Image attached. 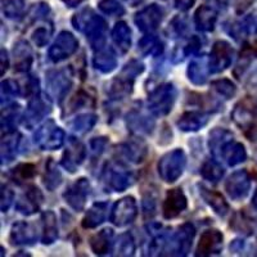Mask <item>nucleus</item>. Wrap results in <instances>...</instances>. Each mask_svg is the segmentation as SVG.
Instances as JSON below:
<instances>
[{
	"label": "nucleus",
	"instance_id": "79ce46f5",
	"mask_svg": "<svg viewBox=\"0 0 257 257\" xmlns=\"http://www.w3.org/2000/svg\"><path fill=\"white\" fill-rule=\"evenodd\" d=\"M225 174V170L222 169L221 165L215 160H207L203 162L201 167V175L205 180L211 181V183H217L222 179Z\"/></svg>",
	"mask_w": 257,
	"mask_h": 257
},
{
	"label": "nucleus",
	"instance_id": "39448f33",
	"mask_svg": "<svg viewBox=\"0 0 257 257\" xmlns=\"http://www.w3.org/2000/svg\"><path fill=\"white\" fill-rule=\"evenodd\" d=\"M135 178L132 171H128L123 165L117 162H108L105 164L102 171V181L105 188L113 192H123L128 187H132Z\"/></svg>",
	"mask_w": 257,
	"mask_h": 257
},
{
	"label": "nucleus",
	"instance_id": "13d9d810",
	"mask_svg": "<svg viewBox=\"0 0 257 257\" xmlns=\"http://www.w3.org/2000/svg\"><path fill=\"white\" fill-rule=\"evenodd\" d=\"M108 144V138L107 137H99L94 138L90 141V149L93 153V157L96 158L99 157L103 152H104L105 147Z\"/></svg>",
	"mask_w": 257,
	"mask_h": 257
},
{
	"label": "nucleus",
	"instance_id": "b1692460",
	"mask_svg": "<svg viewBox=\"0 0 257 257\" xmlns=\"http://www.w3.org/2000/svg\"><path fill=\"white\" fill-rule=\"evenodd\" d=\"M225 30L228 31L230 36L235 40H242L251 35L257 34V15H249L243 18L242 21L233 22L229 26H225Z\"/></svg>",
	"mask_w": 257,
	"mask_h": 257
},
{
	"label": "nucleus",
	"instance_id": "e433bc0d",
	"mask_svg": "<svg viewBox=\"0 0 257 257\" xmlns=\"http://www.w3.org/2000/svg\"><path fill=\"white\" fill-rule=\"evenodd\" d=\"M188 79L194 85H205L207 81V61L205 57L198 59H193L188 66L187 70Z\"/></svg>",
	"mask_w": 257,
	"mask_h": 257
},
{
	"label": "nucleus",
	"instance_id": "58836bf2",
	"mask_svg": "<svg viewBox=\"0 0 257 257\" xmlns=\"http://www.w3.org/2000/svg\"><path fill=\"white\" fill-rule=\"evenodd\" d=\"M138 47L142 54L147 57H160L164 52V43L158 36L152 35V34H147L146 36H143L139 40Z\"/></svg>",
	"mask_w": 257,
	"mask_h": 257
},
{
	"label": "nucleus",
	"instance_id": "3c124183",
	"mask_svg": "<svg viewBox=\"0 0 257 257\" xmlns=\"http://www.w3.org/2000/svg\"><path fill=\"white\" fill-rule=\"evenodd\" d=\"M99 9L107 16H122L125 15V8L117 0H102L98 4Z\"/></svg>",
	"mask_w": 257,
	"mask_h": 257
},
{
	"label": "nucleus",
	"instance_id": "8fccbe9b",
	"mask_svg": "<svg viewBox=\"0 0 257 257\" xmlns=\"http://www.w3.org/2000/svg\"><path fill=\"white\" fill-rule=\"evenodd\" d=\"M188 31V24L187 20L181 16H176L171 24L169 25V29H167V32H169V36L171 35L173 38H183V36L187 34Z\"/></svg>",
	"mask_w": 257,
	"mask_h": 257
},
{
	"label": "nucleus",
	"instance_id": "37998d69",
	"mask_svg": "<svg viewBox=\"0 0 257 257\" xmlns=\"http://www.w3.org/2000/svg\"><path fill=\"white\" fill-rule=\"evenodd\" d=\"M98 122V117L94 113H84L77 116L75 120L71 122V127L77 134H86L95 126Z\"/></svg>",
	"mask_w": 257,
	"mask_h": 257
},
{
	"label": "nucleus",
	"instance_id": "dca6fc26",
	"mask_svg": "<svg viewBox=\"0 0 257 257\" xmlns=\"http://www.w3.org/2000/svg\"><path fill=\"white\" fill-rule=\"evenodd\" d=\"M224 235L216 229H208L202 233L196 249L197 257H210L221 253Z\"/></svg>",
	"mask_w": 257,
	"mask_h": 257
},
{
	"label": "nucleus",
	"instance_id": "603ef678",
	"mask_svg": "<svg viewBox=\"0 0 257 257\" xmlns=\"http://www.w3.org/2000/svg\"><path fill=\"white\" fill-rule=\"evenodd\" d=\"M50 35H52V30H49L48 27H38L35 31L32 32V41H34V44L39 48H43L48 44V41H49Z\"/></svg>",
	"mask_w": 257,
	"mask_h": 257
},
{
	"label": "nucleus",
	"instance_id": "f3484780",
	"mask_svg": "<svg viewBox=\"0 0 257 257\" xmlns=\"http://www.w3.org/2000/svg\"><path fill=\"white\" fill-rule=\"evenodd\" d=\"M251 188V178L245 170H238L231 174L225 183V190L233 201H242Z\"/></svg>",
	"mask_w": 257,
	"mask_h": 257
},
{
	"label": "nucleus",
	"instance_id": "4468645a",
	"mask_svg": "<svg viewBox=\"0 0 257 257\" xmlns=\"http://www.w3.org/2000/svg\"><path fill=\"white\" fill-rule=\"evenodd\" d=\"M85 157H86V148L84 144L76 138L71 137L67 142V147L64 149L63 156H62L61 165L67 170L68 173L73 174L76 173L80 165L84 162Z\"/></svg>",
	"mask_w": 257,
	"mask_h": 257
},
{
	"label": "nucleus",
	"instance_id": "7ed1b4c3",
	"mask_svg": "<svg viewBox=\"0 0 257 257\" xmlns=\"http://www.w3.org/2000/svg\"><path fill=\"white\" fill-rule=\"evenodd\" d=\"M176 95H178V91H176L175 85L171 84V82L157 86L148 95L149 112L157 117L167 116L170 112L173 111Z\"/></svg>",
	"mask_w": 257,
	"mask_h": 257
},
{
	"label": "nucleus",
	"instance_id": "69168bd1",
	"mask_svg": "<svg viewBox=\"0 0 257 257\" xmlns=\"http://www.w3.org/2000/svg\"><path fill=\"white\" fill-rule=\"evenodd\" d=\"M207 2L212 4V7H217L220 9H225L229 3V0H207Z\"/></svg>",
	"mask_w": 257,
	"mask_h": 257
},
{
	"label": "nucleus",
	"instance_id": "49530a36",
	"mask_svg": "<svg viewBox=\"0 0 257 257\" xmlns=\"http://www.w3.org/2000/svg\"><path fill=\"white\" fill-rule=\"evenodd\" d=\"M25 9V0H2L3 15L9 20H18Z\"/></svg>",
	"mask_w": 257,
	"mask_h": 257
},
{
	"label": "nucleus",
	"instance_id": "393cba45",
	"mask_svg": "<svg viewBox=\"0 0 257 257\" xmlns=\"http://www.w3.org/2000/svg\"><path fill=\"white\" fill-rule=\"evenodd\" d=\"M134 81V79H130V77L120 73V76H117L116 79H113L108 84L107 95H108L109 100H112V102H118V100H122L125 98H127L133 93Z\"/></svg>",
	"mask_w": 257,
	"mask_h": 257
},
{
	"label": "nucleus",
	"instance_id": "9b49d317",
	"mask_svg": "<svg viewBox=\"0 0 257 257\" xmlns=\"http://www.w3.org/2000/svg\"><path fill=\"white\" fill-rule=\"evenodd\" d=\"M77 49H79V41H77V39L71 32L62 31L59 32L56 41L50 47L48 56H49L50 61L54 62V63H58V62L70 58L72 54L77 52Z\"/></svg>",
	"mask_w": 257,
	"mask_h": 257
},
{
	"label": "nucleus",
	"instance_id": "cd10ccee",
	"mask_svg": "<svg viewBox=\"0 0 257 257\" xmlns=\"http://www.w3.org/2000/svg\"><path fill=\"white\" fill-rule=\"evenodd\" d=\"M91 251L98 256H105L112 252L113 248V230L105 228L94 234L89 240Z\"/></svg>",
	"mask_w": 257,
	"mask_h": 257
},
{
	"label": "nucleus",
	"instance_id": "6e6d98bb",
	"mask_svg": "<svg viewBox=\"0 0 257 257\" xmlns=\"http://www.w3.org/2000/svg\"><path fill=\"white\" fill-rule=\"evenodd\" d=\"M156 201H157V198H156V196L152 192H147L143 196V202H142V205H143L144 216H146L147 219H148V217L155 216L156 203H157Z\"/></svg>",
	"mask_w": 257,
	"mask_h": 257
},
{
	"label": "nucleus",
	"instance_id": "c03bdc74",
	"mask_svg": "<svg viewBox=\"0 0 257 257\" xmlns=\"http://www.w3.org/2000/svg\"><path fill=\"white\" fill-rule=\"evenodd\" d=\"M114 251L117 256H134L137 245H135V240L132 234H121L114 244Z\"/></svg>",
	"mask_w": 257,
	"mask_h": 257
},
{
	"label": "nucleus",
	"instance_id": "1a4fd4ad",
	"mask_svg": "<svg viewBox=\"0 0 257 257\" xmlns=\"http://www.w3.org/2000/svg\"><path fill=\"white\" fill-rule=\"evenodd\" d=\"M89 194H90V183L86 178H80L64 190L63 199L73 211L81 212L84 211Z\"/></svg>",
	"mask_w": 257,
	"mask_h": 257
},
{
	"label": "nucleus",
	"instance_id": "e2e57ef3",
	"mask_svg": "<svg viewBox=\"0 0 257 257\" xmlns=\"http://www.w3.org/2000/svg\"><path fill=\"white\" fill-rule=\"evenodd\" d=\"M196 0H175V7L179 11H188L193 7Z\"/></svg>",
	"mask_w": 257,
	"mask_h": 257
},
{
	"label": "nucleus",
	"instance_id": "412c9836",
	"mask_svg": "<svg viewBox=\"0 0 257 257\" xmlns=\"http://www.w3.org/2000/svg\"><path fill=\"white\" fill-rule=\"evenodd\" d=\"M126 125L130 132L135 134H152L155 128V120L142 109L133 108L126 114Z\"/></svg>",
	"mask_w": 257,
	"mask_h": 257
},
{
	"label": "nucleus",
	"instance_id": "2f4dec72",
	"mask_svg": "<svg viewBox=\"0 0 257 257\" xmlns=\"http://www.w3.org/2000/svg\"><path fill=\"white\" fill-rule=\"evenodd\" d=\"M257 63V48L253 45L245 44L244 48L240 52L239 59L237 62V66L234 68L233 73L234 76L237 77L238 80H242L245 73L248 72L252 68V66Z\"/></svg>",
	"mask_w": 257,
	"mask_h": 257
},
{
	"label": "nucleus",
	"instance_id": "864d4df0",
	"mask_svg": "<svg viewBox=\"0 0 257 257\" xmlns=\"http://www.w3.org/2000/svg\"><path fill=\"white\" fill-rule=\"evenodd\" d=\"M15 201V192L9 185H2V194H0V208L2 212H8Z\"/></svg>",
	"mask_w": 257,
	"mask_h": 257
},
{
	"label": "nucleus",
	"instance_id": "aec40b11",
	"mask_svg": "<svg viewBox=\"0 0 257 257\" xmlns=\"http://www.w3.org/2000/svg\"><path fill=\"white\" fill-rule=\"evenodd\" d=\"M9 240L13 245H32L38 240V230L29 221H18L12 225Z\"/></svg>",
	"mask_w": 257,
	"mask_h": 257
},
{
	"label": "nucleus",
	"instance_id": "20e7f679",
	"mask_svg": "<svg viewBox=\"0 0 257 257\" xmlns=\"http://www.w3.org/2000/svg\"><path fill=\"white\" fill-rule=\"evenodd\" d=\"M231 120L244 133L249 141H254L257 134V109L248 99L240 100L231 112Z\"/></svg>",
	"mask_w": 257,
	"mask_h": 257
},
{
	"label": "nucleus",
	"instance_id": "a878e982",
	"mask_svg": "<svg viewBox=\"0 0 257 257\" xmlns=\"http://www.w3.org/2000/svg\"><path fill=\"white\" fill-rule=\"evenodd\" d=\"M231 141H234L231 132H229L226 128H213L210 133V137H208V148H210V152L212 153L213 157L221 158L225 148L228 147V144Z\"/></svg>",
	"mask_w": 257,
	"mask_h": 257
},
{
	"label": "nucleus",
	"instance_id": "c9c22d12",
	"mask_svg": "<svg viewBox=\"0 0 257 257\" xmlns=\"http://www.w3.org/2000/svg\"><path fill=\"white\" fill-rule=\"evenodd\" d=\"M20 142L21 135L16 132L3 135V141H2V164L7 165L15 160L18 147H20Z\"/></svg>",
	"mask_w": 257,
	"mask_h": 257
},
{
	"label": "nucleus",
	"instance_id": "9d476101",
	"mask_svg": "<svg viewBox=\"0 0 257 257\" xmlns=\"http://www.w3.org/2000/svg\"><path fill=\"white\" fill-rule=\"evenodd\" d=\"M138 216V205L134 197L127 196L118 199L114 203L113 208L111 211V220L112 224L117 228H122L126 225L134 222Z\"/></svg>",
	"mask_w": 257,
	"mask_h": 257
},
{
	"label": "nucleus",
	"instance_id": "a211bd4d",
	"mask_svg": "<svg viewBox=\"0 0 257 257\" xmlns=\"http://www.w3.org/2000/svg\"><path fill=\"white\" fill-rule=\"evenodd\" d=\"M188 207V199L181 188H174L167 190L166 198L162 205V215L166 220L178 217Z\"/></svg>",
	"mask_w": 257,
	"mask_h": 257
},
{
	"label": "nucleus",
	"instance_id": "774afa93",
	"mask_svg": "<svg viewBox=\"0 0 257 257\" xmlns=\"http://www.w3.org/2000/svg\"><path fill=\"white\" fill-rule=\"evenodd\" d=\"M252 206H253V207L257 210V188H256V190H254L253 197H252Z\"/></svg>",
	"mask_w": 257,
	"mask_h": 257
},
{
	"label": "nucleus",
	"instance_id": "4d7b16f0",
	"mask_svg": "<svg viewBox=\"0 0 257 257\" xmlns=\"http://www.w3.org/2000/svg\"><path fill=\"white\" fill-rule=\"evenodd\" d=\"M50 12V8L47 3H40V4H35V6L32 7L30 9L29 16L27 17L30 18L31 22H35V21L41 20V18H45Z\"/></svg>",
	"mask_w": 257,
	"mask_h": 257
},
{
	"label": "nucleus",
	"instance_id": "ddd939ff",
	"mask_svg": "<svg viewBox=\"0 0 257 257\" xmlns=\"http://www.w3.org/2000/svg\"><path fill=\"white\" fill-rule=\"evenodd\" d=\"M47 86L49 93L62 102L72 86V72L70 68L53 70L47 73Z\"/></svg>",
	"mask_w": 257,
	"mask_h": 257
},
{
	"label": "nucleus",
	"instance_id": "f704fd0d",
	"mask_svg": "<svg viewBox=\"0 0 257 257\" xmlns=\"http://www.w3.org/2000/svg\"><path fill=\"white\" fill-rule=\"evenodd\" d=\"M112 40L121 53H127L132 48V30L126 22L121 21L112 30Z\"/></svg>",
	"mask_w": 257,
	"mask_h": 257
},
{
	"label": "nucleus",
	"instance_id": "f8f14e48",
	"mask_svg": "<svg viewBox=\"0 0 257 257\" xmlns=\"http://www.w3.org/2000/svg\"><path fill=\"white\" fill-rule=\"evenodd\" d=\"M234 49L228 41L219 40L213 44L208 58V70L211 73H219L230 67Z\"/></svg>",
	"mask_w": 257,
	"mask_h": 257
},
{
	"label": "nucleus",
	"instance_id": "ea45409f",
	"mask_svg": "<svg viewBox=\"0 0 257 257\" xmlns=\"http://www.w3.org/2000/svg\"><path fill=\"white\" fill-rule=\"evenodd\" d=\"M18 120H20V105L13 103V104L7 105L2 112V133L9 134V133L16 132Z\"/></svg>",
	"mask_w": 257,
	"mask_h": 257
},
{
	"label": "nucleus",
	"instance_id": "2eb2a0df",
	"mask_svg": "<svg viewBox=\"0 0 257 257\" xmlns=\"http://www.w3.org/2000/svg\"><path fill=\"white\" fill-rule=\"evenodd\" d=\"M164 18V12L157 4H151L135 15L134 22L144 34H152L160 27Z\"/></svg>",
	"mask_w": 257,
	"mask_h": 257
},
{
	"label": "nucleus",
	"instance_id": "f03ea898",
	"mask_svg": "<svg viewBox=\"0 0 257 257\" xmlns=\"http://www.w3.org/2000/svg\"><path fill=\"white\" fill-rule=\"evenodd\" d=\"M187 166V156L183 149L176 148L160 158L157 165L158 175L165 183L173 184L183 175Z\"/></svg>",
	"mask_w": 257,
	"mask_h": 257
},
{
	"label": "nucleus",
	"instance_id": "0eeeda50",
	"mask_svg": "<svg viewBox=\"0 0 257 257\" xmlns=\"http://www.w3.org/2000/svg\"><path fill=\"white\" fill-rule=\"evenodd\" d=\"M52 112V100L47 94L36 93L27 104L22 122L27 128H34L44 117Z\"/></svg>",
	"mask_w": 257,
	"mask_h": 257
},
{
	"label": "nucleus",
	"instance_id": "a18cd8bd",
	"mask_svg": "<svg viewBox=\"0 0 257 257\" xmlns=\"http://www.w3.org/2000/svg\"><path fill=\"white\" fill-rule=\"evenodd\" d=\"M11 178L15 183L21 184L24 181L31 180L36 175V166L34 164H20L11 171Z\"/></svg>",
	"mask_w": 257,
	"mask_h": 257
},
{
	"label": "nucleus",
	"instance_id": "72a5a7b5",
	"mask_svg": "<svg viewBox=\"0 0 257 257\" xmlns=\"http://www.w3.org/2000/svg\"><path fill=\"white\" fill-rule=\"evenodd\" d=\"M41 222H43V237L41 242L43 244L49 245L56 242L58 238V225H57V216L53 211H45L41 215Z\"/></svg>",
	"mask_w": 257,
	"mask_h": 257
},
{
	"label": "nucleus",
	"instance_id": "5fc2aeb1",
	"mask_svg": "<svg viewBox=\"0 0 257 257\" xmlns=\"http://www.w3.org/2000/svg\"><path fill=\"white\" fill-rule=\"evenodd\" d=\"M144 71V64L142 63L141 61H138V59H132L130 62L125 64V67L122 68L121 73L125 75V76L130 77V79H134L137 76H139L142 72Z\"/></svg>",
	"mask_w": 257,
	"mask_h": 257
},
{
	"label": "nucleus",
	"instance_id": "423d86ee",
	"mask_svg": "<svg viewBox=\"0 0 257 257\" xmlns=\"http://www.w3.org/2000/svg\"><path fill=\"white\" fill-rule=\"evenodd\" d=\"M34 142L41 151H56L64 143V132L53 120H48L36 130Z\"/></svg>",
	"mask_w": 257,
	"mask_h": 257
},
{
	"label": "nucleus",
	"instance_id": "5701e85b",
	"mask_svg": "<svg viewBox=\"0 0 257 257\" xmlns=\"http://www.w3.org/2000/svg\"><path fill=\"white\" fill-rule=\"evenodd\" d=\"M210 116L205 112L190 111L181 114L176 121V126L184 133H194L205 127L208 123Z\"/></svg>",
	"mask_w": 257,
	"mask_h": 257
},
{
	"label": "nucleus",
	"instance_id": "c85d7f7f",
	"mask_svg": "<svg viewBox=\"0 0 257 257\" xmlns=\"http://www.w3.org/2000/svg\"><path fill=\"white\" fill-rule=\"evenodd\" d=\"M199 194H201V197L203 198V201L212 208L213 212L217 213L219 216H226L229 213V211H230L229 203L225 201V198L220 194V193L208 189V188L203 187V185H199Z\"/></svg>",
	"mask_w": 257,
	"mask_h": 257
},
{
	"label": "nucleus",
	"instance_id": "6ab92c4d",
	"mask_svg": "<svg viewBox=\"0 0 257 257\" xmlns=\"http://www.w3.org/2000/svg\"><path fill=\"white\" fill-rule=\"evenodd\" d=\"M43 202H44V196L41 190L36 185H30L16 203V210L25 216H30L40 210Z\"/></svg>",
	"mask_w": 257,
	"mask_h": 257
},
{
	"label": "nucleus",
	"instance_id": "4c0bfd02",
	"mask_svg": "<svg viewBox=\"0 0 257 257\" xmlns=\"http://www.w3.org/2000/svg\"><path fill=\"white\" fill-rule=\"evenodd\" d=\"M228 166L233 167L237 166V165L242 164L247 160V152H245V148L242 143L235 141H231L230 143L228 144V147L225 148L224 153H222V157Z\"/></svg>",
	"mask_w": 257,
	"mask_h": 257
},
{
	"label": "nucleus",
	"instance_id": "de8ad7c7",
	"mask_svg": "<svg viewBox=\"0 0 257 257\" xmlns=\"http://www.w3.org/2000/svg\"><path fill=\"white\" fill-rule=\"evenodd\" d=\"M86 105H94V98H91L89 95V93H86V91L79 90L71 98L70 102H68L67 113L70 114L72 112H76L77 109L82 108V107H86Z\"/></svg>",
	"mask_w": 257,
	"mask_h": 257
},
{
	"label": "nucleus",
	"instance_id": "4be33fe9",
	"mask_svg": "<svg viewBox=\"0 0 257 257\" xmlns=\"http://www.w3.org/2000/svg\"><path fill=\"white\" fill-rule=\"evenodd\" d=\"M118 152L132 164H143L148 156V147L142 139H132L120 144Z\"/></svg>",
	"mask_w": 257,
	"mask_h": 257
},
{
	"label": "nucleus",
	"instance_id": "6e6552de",
	"mask_svg": "<svg viewBox=\"0 0 257 257\" xmlns=\"http://www.w3.org/2000/svg\"><path fill=\"white\" fill-rule=\"evenodd\" d=\"M196 237V228L192 222H185L178 229L173 237H170L166 251L171 256H187L192 248L193 239Z\"/></svg>",
	"mask_w": 257,
	"mask_h": 257
},
{
	"label": "nucleus",
	"instance_id": "7c9ffc66",
	"mask_svg": "<svg viewBox=\"0 0 257 257\" xmlns=\"http://www.w3.org/2000/svg\"><path fill=\"white\" fill-rule=\"evenodd\" d=\"M108 212V203L107 202H95L85 213L81 225L84 229H95L104 222Z\"/></svg>",
	"mask_w": 257,
	"mask_h": 257
},
{
	"label": "nucleus",
	"instance_id": "bf43d9fd",
	"mask_svg": "<svg viewBox=\"0 0 257 257\" xmlns=\"http://www.w3.org/2000/svg\"><path fill=\"white\" fill-rule=\"evenodd\" d=\"M202 48V40L198 36H193L190 40L188 41V44L183 48V58L189 56H194L201 50Z\"/></svg>",
	"mask_w": 257,
	"mask_h": 257
},
{
	"label": "nucleus",
	"instance_id": "bb28decb",
	"mask_svg": "<svg viewBox=\"0 0 257 257\" xmlns=\"http://www.w3.org/2000/svg\"><path fill=\"white\" fill-rule=\"evenodd\" d=\"M13 57H15L16 72H26L31 68L34 62V54L29 43L25 40L17 41L13 47Z\"/></svg>",
	"mask_w": 257,
	"mask_h": 257
},
{
	"label": "nucleus",
	"instance_id": "0e129e2a",
	"mask_svg": "<svg viewBox=\"0 0 257 257\" xmlns=\"http://www.w3.org/2000/svg\"><path fill=\"white\" fill-rule=\"evenodd\" d=\"M253 0H237V11L238 12H243L244 9H247L249 7V4L252 3Z\"/></svg>",
	"mask_w": 257,
	"mask_h": 257
},
{
	"label": "nucleus",
	"instance_id": "052dcab7",
	"mask_svg": "<svg viewBox=\"0 0 257 257\" xmlns=\"http://www.w3.org/2000/svg\"><path fill=\"white\" fill-rule=\"evenodd\" d=\"M20 94V86L15 80H4L2 82V96H16Z\"/></svg>",
	"mask_w": 257,
	"mask_h": 257
},
{
	"label": "nucleus",
	"instance_id": "a19ab883",
	"mask_svg": "<svg viewBox=\"0 0 257 257\" xmlns=\"http://www.w3.org/2000/svg\"><path fill=\"white\" fill-rule=\"evenodd\" d=\"M43 183H44L45 188L49 192L56 190L57 188L61 185L62 183V174L57 167L56 162L53 158H48L47 164H45V171L44 176H43Z\"/></svg>",
	"mask_w": 257,
	"mask_h": 257
},
{
	"label": "nucleus",
	"instance_id": "680f3d73",
	"mask_svg": "<svg viewBox=\"0 0 257 257\" xmlns=\"http://www.w3.org/2000/svg\"><path fill=\"white\" fill-rule=\"evenodd\" d=\"M0 52H2V57H0V61H2V64H0V66H2V72L0 73H2V76H3L4 73L8 71L9 59H8V53H7V50L4 49V48H2Z\"/></svg>",
	"mask_w": 257,
	"mask_h": 257
},
{
	"label": "nucleus",
	"instance_id": "c756f323",
	"mask_svg": "<svg viewBox=\"0 0 257 257\" xmlns=\"http://www.w3.org/2000/svg\"><path fill=\"white\" fill-rule=\"evenodd\" d=\"M216 21L217 11L212 6H201L194 13V24L199 31H213L216 26Z\"/></svg>",
	"mask_w": 257,
	"mask_h": 257
},
{
	"label": "nucleus",
	"instance_id": "f257e3e1",
	"mask_svg": "<svg viewBox=\"0 0 257 257\" xmlns=\"http://www.w3.org/2000/svg\"><path fill=\"white\" fill-rule=\"evenodd\" d=\"M72 26L86 36L89 44L94 50L105 47V32L108 26L107 22L96 15L93 9L85 8L81 12L76 13L72 17Z\"/></svg>",
	"mask_w": 257,
	"mask_h": 257
},
{
	"label": "nucleus",
	"instance_id": "09e8293b",
	"mask_svg": "<svg viewBox=\"0 0 257 257\" xmlns=\"http://www.w3.org/2000/svg\"><path fill=\"white\" fill-rule=\"evenodd\" d=\"M211 86L219 95L224 96L225 99H230V98H233L237 94V86L229 79L216 80V81H213L211 84Z\"/></svg>",
	"mask_w": 257,
	"mask_h": 257
},
{
	"label": "nucleus",
	"instance_id": "473e14b6",
	"mask_svg": "<svg viewBox=\"0 0 257 257\" xmlns=\"http://www.w3.org/2000/svg\"><path fill=\"white\" fill-rule=\"evenodd\" d=\"M93 64L95 70L102 73H109L117 67V58L111 48H100L95 50L93 58Z\"/></svg>",
	"mask_w": 257,
	"mask_h": 257
},
{
	"label": "nucleus",
	"instance_id": "338daca9",
	"mask_svg": "<svg viewBox=\"0 0 257 257\" xmlns=\"http://www.w3.org/2000/svg\"><path fill=\"white\" fill-rule=\"evenodd\" d=\"M68 8H75V7L80 6L81 3H84L85 0H62Z\"/></svg>",
	"mask_w": 257,
	"mask_h": 257
}]
</instances>
